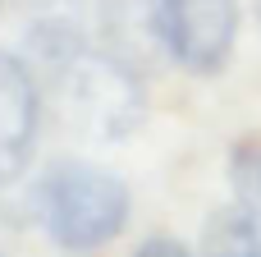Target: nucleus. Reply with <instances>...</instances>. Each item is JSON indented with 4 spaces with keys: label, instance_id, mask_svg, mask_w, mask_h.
<instances>
[{
    "label": "nucleus",
    "instance_id": "obj_1",
    "mask_svg": "<svg viewBox=\"0 0 261 257\" xmlns=\"http://www.w3.org/2000/svg\"><path fill=\"white\" fill-rule=\"evenodd\" d=\"M41 230L64 253H92L124 235L128 225V189L119 175L92 166V161H55L32 193Z\"/></svg>",
    "mask_w": 261,
    "mask_h": 257
},
{
    "label": "nucleus",
    "instance_id": "obj_2",
    "mask_svg": "<svg viewBox=\"0 0 261 257\" xmlns=\"http://www.w3.org/2000/svg\"><path fill=\"white\" fill-rule=\"evenodd\" d=\"M50 74H55V97H60L64 124L87 138H119L147 110L142 74L128 69L119 55H110L106 46L101 51L78 46Z\"/></svg>",
    "mask_w": 261,
    "mask_h": 257
},
{
    "label": "nucleus",
    "instance_id": "obj_3",
    "mask_svg": "<svg viewBox=\"0 0 261 257\" xmlns=\"http://www.w3.org/2000/svg\"><path fill=\"white\" fill-rule=\"evenodd\" d=\"M96 23L101 46L138 74L174 60V0H96Z\"/></svg>",
    "mask_w": 261,
    "mask_h": 257
},
{
    "label": "nucleus",
    "instance_id": "obj_4",
    "mask_svg": "<svg viewBox=\"0 0 261 257\" xmlns=\"http://www.w3.org/2000/svg\"><path fill=\"white\" fill-rule=\"evenodd\" d=\"M239 41V0H174V64L211 78Z\"/></svg>",
    "mask_w": 261,
    "mask_h": 257
},
{
    "label": "nucleus",
    "instance_id": "obj_5",
    "mask_svg": "<svg viewBox=\"0 0 261 257\" xmlns=\"http://www.w3.org/2000/svg\"><path fill=\"white\" fill-rule=\"evenodd\" d=\"M37 120H41V101H37V83L32 69L0 51V189L14 184L37 147Z\"/></svg>",
    "mask_w": 261,
    "mask_h": 257
},
{
    "label": "nucleus",
    "instance_id": "obj_6",
    "mask_svg": "<svg viewBox=\"0 0 261 257\" xmlns=\"http://www.w3.org/2000/svg\"><path fill=\"white\" fill-rule=\"evenodd\" d=\"M28 41L55 69L83 46V9L78 0H28Z\"/></svg>",
    "mask_w": 261,
    "mask_h": 257
},
{
    "label": "nucleus",
    "instance_id": "obj_7",
    "mask_svg": "<svg viewBox=\"0 0 261 257\" xmlns=\"http://www.w3.org/2000/svg\"><path fill=\"white\" fill-rule=\"evenodd\" d=\"M202 257H261V221L252 212H243L239 202L216 212L206 225Z\"/></svg>",
    "mask_w": 261,
    "mask_h": 257
},
{
    "label": "nucleus",
    "instance_id": "obj_8",
    "mask_svg": "<svg viewBox=\"0 0 261 257\" xmlns=\"http://www.w3.org/2000/svg\"><path fill=\"white\" fill-rule=\"evenodd\" d=\"M229 175H234V198L243 212H252L261 221V147L257 143H239L234 161H229Z\"/></svg>",
    "mask_w": 261,
    "mask_h": 257
},
{
    "label": "nucleus",
    "instance_id": "obj_9",
    "mask_svg": "<svg viewBox=\"0 0 261 257\" xmlns=\"http://www.w3.org/2000/svg\"><path fill=\"white\" fill-rule=\"evenodd\" d=\"M133 257H193V253H188L184 244H174V239H147Z\"/></svg>",
    "mask_w": 261,
    "mask_h": 257
},
{
    "label": "nucleus",
    "instance_id": "obj_10",
    "mask_svg": "<svg viewBox=\"0 0 261 257\" xmlns=\"http://www.w3.org/2000/svg\"><path fill=\"white\" fill-rule=\"evenodd\" d=\"M257 23H261V0H257Z\"/></svg>",
    "mask_w": 261,
    "mask_h": 257
},
{
    "label": "nucleus",
    "instance_id": "obj_11",
    "mask_svg": "<svg viewBox=\"0 0 261 257\" xmlns=\"http://www.w3.org/2000/svg\"><path fill=\"white\" fill-rule=\"evenodd\" d=\"M0 5H5V0H0Z\"/></svg>",
    "mask_w": 261,
    "mask_h": 257
}]
</instances>
